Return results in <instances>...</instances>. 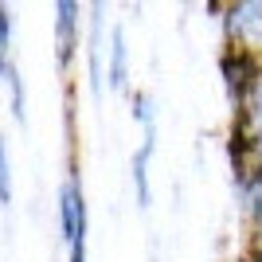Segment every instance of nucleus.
Instances as JSON below:
<instances>
[{"label": "nucleus", "instance_id": "obj_1", "mask_svg": "<svg viewBox=\"0 0 262 262\" xmlns=\"http://www.w3.org/2000/svg\"><path fill=\"white\" fill-rule=\"evenodd\" d=\"M219 20H223L227 47H239L262 59V0H235Z\"/></svg>", "mask_w": 262, "mask_h": 262}, {"label": "nucleus", "instance_id": "obj_2", "mask_svg": "<svg viewBox=\"0 0 262 262\" xmlns=\"http://www.w3.org/2000/svg\"><path fill=\"white\" fill-rule=\"evenodd\" d=\"M219 75H223V86H227V98L235 110H243V102L251 98L254 82L262 75V59L251 51H239V47H227L219 55Z\"/></svg>", "mask_w": 262, "mask_h": 262}, {"label": "nucleus", "instance_id": "obj_3", "mask_svg": "<svg viewBox=\"0 0 262 262\" xmlns=\"http://www.w3.org/2000/svg\"><path fill=\"white\" fill-rule=\"evenodd\" d=\"M59 227H63L67 251L86 239V196H82V176H78L75 164H71L63 188H59Z\"/></svg>", "mask_w": 262, "mask_h": 262}, {"label": "nucleus", "instance_id": "obj_4", "mask_svg": "<svg viewBox=\"0 0 262 262\" xmlns=\"http://www.w3.org/2000/svg\"><path fill=\"white\" fill-rule=\"evenodd\" d=\"M78 16H82V8L75 0H59L55 4V63H59V71H71V63L78 55V32H82Z\"/></svg>", "mask_w": 262, "mask_h": 262}, {"label": "nucleus", "instance_id": "obj_5", "mask_svg": "<svg viewBox=\"0 0 262 262\" xmlns=\"http://www.w3.org/2000/svg\"><path fill=\"white\" fill-rule=\"evenodd\" d=\"M106 8L90 4V35H86V75H90V94L102 98V82H106V67H102V28H106Z\"/></svg>", "mask_w": 262, "mask_h": 262}, {"label": "nucleus", "instance_id": "obj_6", "mask_svg": "<svg viewBox=\"0 0 262 262\" xmlns=\"http://www.w3.org/2000/svg\"><path fill=\"white\" fill-rule=\"evenodd\" d=\"M153 149H157V133H145V137H141V149L133 153V164H129L133 192H137V208H141V211L153 204V184H149V161H153Z\"/></svg>", "mask_w": 262, "mask_h": 262}, {"label": "nucleus", "instance_id": "obj_7", "mask_svg": "<svg viewBox=\"0 0 262 262\" xmlns=\"http://www.w3.org/2000/svg\"><path fill=\"white\" fill-rule=\"evenodd\" d=\"M110 90H125L129 86V47H125V32L114 24L110 32V67H106Z\"/></svg>", "mask_w": 262, "mask_h": 262}, {"label": "nucleus", "instance_id": "obj_8", "mask_svg": "<svg viewBox=\"0 0 262 262\" xmlns=\"http://www.w3.org/2000/svg\"><path fill=\"white\" fill-rule=\"evenodd\" d=\"M0 75H4V86H8V114L16 121H28V90H24V78H20V67L12 59H0Z\"/></svg>", "mask_w": 262, "mask_h": 262}, {"label": "nucleus", "instance_id": "obj_9", "mask_svg": "<svg viewBox=\"0 0 262 262\" xmlns=\"http://www.w3.org/2000/svg\"><path fill=\"white\" fill-rule=\"evenodd\" d=\"M239 204L251 219V231H254V251H262V168H254L247 192H239Z\"/></svg>", "mask_w": 262, "mask_h": 262}, {"label": "nucleus", "instance_id": "obj_10", "mask_svg": "<svg viewBox=\"0 0 262 262\" xmlns=\"http://www.w3.org/2000/svg\"><path fill=\"white\" fill-rule=\"evenodd\" d=\"M235 121H239L251 137H254V133H262V75H258V82H254L251 98L243 102V110H235Z\"/></svg>", "mask_w": 262, "mask_h": 262}, {"label": "nucleus", "instance_id": "obj_11", "mask_svg": "<svg viewBox=\"0 0 262 262\" xmlns=\"http://www.w3.org/2000/svg\"><path fill=\"white\" fill-rule=\"evenodd\" d=\"M133 121L141 125L145 133H157V110L149 94H133Z\"/></svg>", "mask_w": 262, "mask_h": 262}, {"label": "nucleus", "instance_id": "obj_12", "mask_svg": "<svg viewBox=\"0 0 262 262\" xmlns=\"http://www.w3.org/2000/svg\"><path fill=\"white\" fill-rule=\"evenodd\" d=\"M0 59H12V4H0Z\"/></svg>", "mask_w": 262, "mask_h": 262}, {"label": "nucleus", "instance_id": "obj_13", "mask_svg": "<svg viewBox=\"0 0 262 262\" xmlns=\"http://www.w3.org/2000/svg\"><path fill=\"white\" fill-rule=\"evenodd\" d=\"M0 204L8 208L12 204V161H8V149L0 145Z\"/></svg>", "mask_w": 262, "mask_h": 262}, {"label": "nucleus", "instance_id": "obj_14", "mask_svg": "<svg viewBox=\"0 0 262 262\" xmlns=\"http://www.w3.org/2000/svg\"><path fill=\"white\" fill-rule=\"evenodd\" d=\"M67 262H86V239H82V243H75V247L67 251Z\"/></svg>", "mask_w": 262, "mask_h": 262}, {"label": "nucleus", "instance_id": "obj_15", "mask_svg": "<svg viewBox=\"0 0 262 262\" xmlns=\"http://www.w3.org/2000/svg\"><path fill=\"white\" fill-rule=\"evenodd\" d=\"M251 262H262V251H254V254H251Z\"/></svg>", "mask_w": 262, "mask_h": 262}]
</instances>
